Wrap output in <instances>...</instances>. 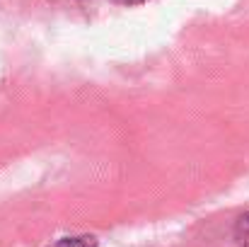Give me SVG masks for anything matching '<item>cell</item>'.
Segmentation results:
<instances>
[{
  "instance_id": "2",
  "label": "cell",
  "mask_w": 249,
  "mask_h": 247,
  "mask_svg": "<svg viewBox=\"0 0 249 247\" xmlns=\"http://www.w3.org/2000/svg\"><path fill=\"white\" fill-rule=\"evenodd\" d=\"M235 235H237V240H240L242 245L249 247V213H245V216L237 221V226H235Z\"/></svg>"
},
{
  "instance_id": "1",
  "label": "cell",
  "mask_w": 249,
  "mask_h": 247,
  "mask_svg": "<svg viewBox=\"0 0 249 247\" xmlns=\"http://www.w3.org/2000/svg\"><path fill=\"white\" fill-rule=\"evenodd\" d=\"M51 247H97V240L92 235H80V238H63Z\"/></svg>"
},
{
  "instance_id": "3",
  "label": "cell",
  "mask_w": 249,
  "mask_h": 247,
  "mask_svg": "<svg viewBox=\"0 0 249 247\" xmlns=\"http://www.w3.org/2000/svg\"><path fill=\"white\" fill-rule=\"evenodd\" d=\"M119 5H141V2H148V0H114Z\"/></svg>"
}]
</instances>
